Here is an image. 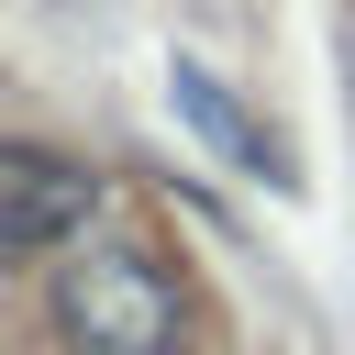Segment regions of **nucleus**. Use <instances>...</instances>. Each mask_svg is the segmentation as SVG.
Here are the masks:
<instances>
[{"instance_id": "1", "label": "nucleus", "mask_w": 355, "mask_h": 355, "mask_svg": "<svg viewBox=\"0 0 355 355\" xmlns=\"http://www.w3.org/2000/svg\"><path fill=\"white\" fill-rule=\"evenodd\" d=\"M55 322L78 355H178L189 344V300L166 277L155 244H122V233H78L67 266H55Z\"/></svg>"}, {"instance_id": "2", "label": "nucleus", "mask_w": 355, "mask_h": 355, "mask_svg": "<svg viewBox=\"0 0 355 355\" xmlns=\"http://www.w3.org/2000/svg\"><path fill=\"white\" fill-rule=\"evenodd\" d=\"M89 211H100V178L78 166V155H55V144H0V266H22V255H67L78 233H89Z\"/></svg>"}, {"instance_id": "3", "label": "nucleus", "mask_w": 355, "mask_h": 355, "mask_svg": "<svg viewBox=\"0 0 355 355\" xmlns=\"http://www.w3.org/2000/svg\"><path fill=\"white\" fill-rule=\"evenodd\" d=\"M166 89H178V111H189V133H200V144H222V155H233V166H255V178H288L277 133H266V122H255L211 67H189V55H178V78H166Z\"/></svg>"}]
</instances>
